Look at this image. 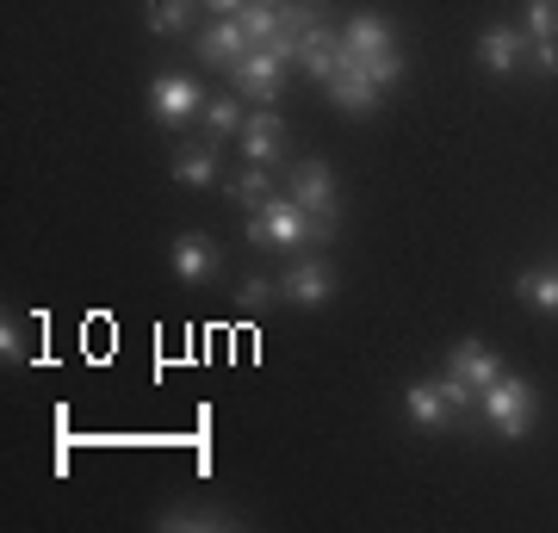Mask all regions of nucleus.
<instances>
[{
    "mask_svg": "<svg viewBox=\"0 0 558 533\" xmlns=\"http://www.w3.org/2000/svg\"><path fill=\"white\" fill-rule=\"evenodd\" d=\"M311 237V211H304L299 198H267L260 211H248V242L255 249H299Z\"/></svg>",
    "mask_w": 558,
    "mask_h": 533,
    "instance_id": "1",
    "label": "nucleus"
},
{
    "mask_svg": "<svg viewBox=\"0 0 558 533\" xmlns=\"http://www.w3.org/2000/svg\"><path fill=\"white\" fill-rule=\"evenodd\" d=\"M478 403H484V415H490V428L509 435V440H521L527 422H534V385H527V378H497V385H484Z\"/></svg>",
    "mask_w": 558,
    "mask_h": 533,
    "instance_id": "2",
    "label": "nucleus"
},
{
    "mask_svg": "<svg viewBox=\"0 0 558 533\" xmlns=\"http://www.w3.org/2000/svg\"><path fill=\"white\" fill-rule=\"evenodd\" d=\"M149 112H156L161 124L193 119V112H205V87L193 75H156L149 81Z\"/></svg>",
    "mask_w": 558,
    "mask_h": 533,
    "instance_id": "3",
    "label": "nucleus"
},
{
    "mask_svg": "<svg viewBox=\"0 0 558 533\" xmlns=\"http://www.w3.org/2000/svg\"><path fill=\"white\" fill-rule=\"evenodd\" d=\"M230 75H236L242 99H260V106H267V99L279 94V75H286V57H279L274 44H255V50H248V57H242L236 69H230Z\"/></svg>",
    "mask_w": 558,
    "mask_h": 533,
    "instance_id": "4",
    "label": "nucleus"
},
{
    "mask_svg": "<svg viewBox=\"0 0 558 533\" xmlns=\"http://www.w3.org/2000/svg\"><path fill=\"white\" fill-rule=\"evenodd\" d=\"M329 94H336L341 112H373V106H379V81L366 75V62L348 50V62H341L336 75H329Z\"/></svg>",
    "mask_w": 558,
    "mask_h": 533,
    "instance_id": "5",
    "label": "nucleus"
},
{
    "mask_svg": "<svg viewBox=\"0 0 558 533\" xmlns=\"http://www.w3.org/2000/svg\"><path fill=\"white\" fill-rule=\"evenodd\" d=\"M292 198H299L311 218H317V211H336V174H329L323 161H299V168H292Z\"/></svg>",
    "mask_w": 558,
    "mask_h": 533,
    "instance_id": "6",
    "label": "nucleus"
},
{
    "mask_svg": "<svg viewBox=\"0 0 558 533\" xmlns=\"http://www.w3.org/2000/svg\"><path fill=\"white\" fill-rule=\"evenodd\" d=\"M248 50H255V38L242 32V20H218V25H211V32L199 38V57H205V62H218V69H236Z\"/></svg>",
    "mask_w": 558,
    "mask_h": 533,
    "instance_id": "7",
    "label": "nucleus"
},
{
    "mask_svg": "<svg viewBox=\"0 0 558 533\" xmlns=\"http://www.w3.org/2000/svg\"><path fill=\"white\" fill-rule=\"evenodd\" d=\"M447 373L465 378L472 391H484V385H497V378H502V366H497V354H490L484 341H459L453 354H447Z\"/></svg>",
    "mask_w": 558,
    "mask_h": 533,
    "instance_id": "8",
    "label": "nucleus"
},
{
    "mask_svg": "<svg viewBox=\"0 0 558 533\" xmlns=\"http://www.w3.org/2000/svg\"><path fill=\"white\" fill-rule=\"evenodd\" d=\"M341 44L366 62V57H379V50H398V32H391V20H379V13H354L348 32H341Z\"/></svg>",
    "mask_w": 558,
    "mask_h": 533,
    "instance_id": "9",
    "label": "nucleus"
},
{
    "mask_svg": "<svg viewBox=\"0 0 558 533\" xmlns=\"http://www.w3.org/2000/svg\"><path fill=\"white\" fill-rule=\"evenodd\" d=\"M279 143H286V124H279L267 106L242 119V156H248V161H260V168H267V161L279 156Z\"/></svg>",
    "mask_w": 558,
    "mask_h": 533,
    "instance_id": "10",
    "label": "nucleus"
},
{
    "mask_svg": "<svg viewBox=\"0 0 558 533\" xmlns=\"http://www.w3.org/2000/svg\"><path fill=\"white\" fill-rule=\"evenodd\" d=\"M329 292H336V279H329V267H317V261H299V267L286 274V298H292V304H304V311L329 304Z\"/></svg>",
    "mask_w": 558,
    "mask_h": 533,
    "instance_id": "11",
    "label": "nucleus"
},
{
    "mask_svg": "<svg viewBox=\"0 0 558 533\" xmlns=\"http://www.w3.org/2000/svg\"><path fill=\"white\" fill-rule=\"evenodd\" d=\"M174 274H180V279H193V286L218 274V249H211V237L186 230V237L174 242Z\"/></svg>",
    "mask_w": 558,
    "mask_h": 533,
    "instance_id": "12",
    "label": "nucleus"
},
{
    "mask_svg": "<svg viewBox=\"0 0 558 533\" xmlns=\"http://www.w3.org/2000/svg\"><path fill=\"white\" fill-rule=\"evenodd\" d=\"M478 62L490 69V75H509L521 62V32H509V25H490L478 38Z\"/></svg>",
    "mask_w": 558,
    "mask_h": 533,
    "instance_id": "13",
    "label": "nucleus"
},
{
    "mask_svg": "<svg viewBox=\"0 0 558 533\" xmlns=\"http://www.w3.org/2000/svg\"><path fill=\"white\" fill-rule=\"evenodd\" d=\"M174 180L180 186H211V180H218V149H211V143H180Z\"/></svg>",
    "mask_w": 558,
    "mask_h": 533,
    "instance_id": "14",
    "label": "nucleus"
},
{
    "mask_svg": "<svg viewBox=\"0 0 558 533\" xmlns=\"http://www.w3.org/2000/svg\"><path fill=\"white\" fill-rule=\"evenodd\" d=\"M403 410H410V422H422V428H440V422L453 415V403H447L435 385H416V391L403 397Z\"/></svg>",
    "mask_w": 558,
    "mask_h": 533,
    "instance_id": "15",
    "label": "nucleus"
},
{
    "mask_svg": "<svg viewBox=\"0 0 558 533\" xmlns=\"http://www.w3.org/2000/svg\"><path fill=\"white\" fill-rule=\"evenodd\" d=\"M236 20H242V32H248L255 44H274L279 38V0H248Z\"/></svg>",
    "mask_w": 558,
    "mask_h": 533,
    "instance_id": "16",
    "label": "nucleus"
},
{
    "mask_svg": "<svg viewBox=\"0 0 558 533\" xmlns=\"http://www.w3.org/2000/svg\"><path fill=\"white\" fill-rule=\"evenodd\" d=\"M205 0H149V32H186Z\"/></svg>",
    "mask_w": 558,
    "mask_h": 533,
    "instance_id": "17",
    "label": "nucleus"
},
{
    "mask_svg": "<svg viewBox=\"0 0 558 533\" xmlns=\"http://www.w3.org/2000/svg\"><path fill=\"white\" fill-rule=\"evenodd\" d=\"M230 193H236L242 211H260V205L274 198V180H267V168H260V161H248V174H236V186H230Z\"/></svg>",
    "mask_w": 558,
    "mask_h": 533,
    "instance_id": "18",
    "label": "nucleus"
},
{
    "mask_svg": "<svg viewBox=\"0 0 558 533\" xmlns=\"http://www.w3.org/2000/svg\"><path fill=\"white\" fill-rule=\"evenodd\" d=\"M521 298H527L534 311H558V274H527L521 279Z\"/></svg>",
    "mask_w": 558,
    "mask_h": 533,
    "instance_id": "19",
    "label": "nucleus"
},
{
    "mask_svg": "<svg viewBox=\"0 0 558 533\" xmlns=\"http://www.w3.org/2000/svg\"><path fill=\"white\" fill-rule=\"evenodd\" d=\"M199 119L211 124V137H223V131H242V106H236V99H211Z\"/></svg>",
    "mask_w": 558,
    "mask_h": 533,
    "instance_id": "20",
    "label": "nucleus"
},
{
    "mask_svg": "<svg viewBox=\"0 0 558 533\" xmlns=\"http://www.w3.org/2000/svg\"><path fill=\"white\" fill-rule=\"evenodd\" d=\"M527 38H558V0H527Z\"/></svg>",
    "mask_w": 558,
    "mask_h": 533,
    "instance_id": "21",
    "label": "nucleus"
},
{
    "mask_svg": "<svg viewBox=\"0 0 558 533\" xmlns=\"http://www.w3.org/2000/svg\"><path fill=\"white\" fill-rule=\"evenodd\" d=\"M366 75L379 81V87H391V81L403 75V57L398 50H379V57H366Z\"/></svg>",
    "mask_w": 558,
    "mask_h": 533,
    "instance_id": "22",
    "label": "nucleus"
},
{
    "mask_svg": "<svg viewBox=\"0 0 558 533\" xmlns=\"http://www.w3.org/2000/svg\"><path fill=\"white\" fill-rule=\"evenodd\" d=\"M267 298H274V286L267 279H248L242 286V311H267Z\"/></svg>",
    "mask_w": 558,
    "mask_h": 533,
    "instance_id": "23",
    "label": "nucleus"
},
{
    "mask_svg": "<svg viewBox=\"0 0 558 533\" xmlns=\"http://www.w3.org/2000/svg\"><path fill=\"white\" fill-rule=\"evenodd\" d=\"M534 62L539 75H558V38H534Z\"/></svg>",
    "mask_w": 558,
    "mask_h": 533,
    "instance_id": "24",
    "label": "nucleus"
},
{
    "mask_svg": "<svg viewBox=\"0 0 558 533\" xmlns=\"http://www.w3.org/2000/svg\"><path fill=\"white\" fill-rule=\"evenodd\" d=\"M205 7H211L218 20H236V13H242V7H248V0H205Z\"/></svg>",
    "mask_w": 558,
    "mask_h": 533,
    "instance_id": "25",
    "label": "nucleus"
}]
</instances>
